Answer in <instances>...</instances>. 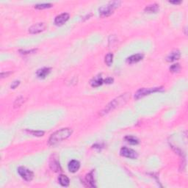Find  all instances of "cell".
Segmentation results:
<instances>
[{
  "mask_svg": "<svg viewBox=\"0 0 188 188\" xmlns=\"http://www.w3.org/2000/svg\"><path fill=\"white\" fill-rule=\"evenodd\" d=\"M73 130L70 128H64L57 131L50 136L48 139V143L51 145H55L59 142L66 140L72 134Z\"/></svg>",
  "mask_w": 188,
  "mask_h": 188,
  "instance_id": "cell-1",
  "label": "cell"
},
{
  "mask_svg": "<svg viewBox=\"0 0 188 188\" xmlns=\"http://www.w3.org/2000/svg\"><path fill=\"white\" fill-rule=\"evenodd\" d=\"M129 98H130V93H124L123 95L117 97L115 99H113V101L108 104L107 106L105 107V109L101 112V116L107 114L108 113L113 111V110L125 104Z\"/></svg>",
  "mask_w": 188,
  "mask_h": 188,
  "instance_id": "cell-2",
  "label": "cell"
},
{
  "mask_svg": "<svg viewBox=\"0 0 188 188\" xmlns=\"http://www.w3.org/2000/svg\"><path fill=\"white\" fill-rule=\"evenodd\" d=\"M121 4V1H110L107 5H104L99 8V13L101 17H107L111 15L116 8H117Z\"/></svg>",
  "mask_w": 188,
  "mask_h": 188,
  "instance_id": "cell-3",
  "label": "cell"
},
{
  "mask_svg": "<svg viewBox=\"0 0 188 188\" xmlns=\"http://www.w3.org/2000/svg\"><path fill=\"white\" fill-rule=\"evenodd\" d=\"M163 87H151V88H141L140 90H137L136 92L135 95H134V98L136 99H139V98H142L143 96L146 95H149L151 93H156V92L163 91Z\"/></svg>",
  "mask_w": 188,
  "mask_h": 188,
  "instance_id": "cell-4",
  "label": "cell"
},
{
  "mask_svg": "<svg viewBox=\"0 0 188 188\" xmlns=\"http://www.w3.org/2000/svg\"><path fill=\"white\" fill-rule=\"evenodd\" d=\"M18 173L22 176V178L27 181H30L32 180L34 177L33 173L28 168L25 167H19L18 168Z\"/></svg>",
  "mask_w": 188,
  "mask_h": 188,
  "instance_id": "cell-5",
  "label": "cell"
},
{
  "mask_svg": "<svg viewBox=\"0 0 188 188\" xmlns=\"http://www.w3.org/2000/svg\"><path fill=\"white\" fill-rule=\"evenodd\" d=\"M120 153H121V156L130 159H136L138 157V154H137V153L135 151L132 150L131 148H128L126 147L121 148V151H120Z\"/></svg>",
  "mask_w": 188,
  "mask_h": 188,
  "instance_id": "cell-6",
  "label": "cell"
},
{
  "mask_svg": "<svg viewBox=\"0 0 188 188\" xmlns=\"http://www.w3.org/2000/svg\"><path fill=\"white\" fill-rule=\"evenodd\" d=\"M46 28V25L45 23H37L35 24H33L32 27H30L29 29V32L30 33L32 34H36L39 33L40 32H43Z\"/></svg>",
  "mask_w": 188,
  "mask_h": 188,
  "instance_id": "cell-7",
  "label": "cell"
},
{
  "mask_svg": "<svg viewBox=\"0 0 188 188\" xmlns=\"http://www.w3.org/2000/svg\"><path fill=\"white\" fill-rule=\"evenodd\" d=\"M69 19V14L64 13L60 14V15L57 16L54 19V23L56 25L60 26L63 25V24L66 23Z\"/></svg>",
  "mask_w": 188,
  "mask_h": 188,
  "instance_id": "cell-8",
  "label": "cell"
},
{
  "mask_svg": "<svg viewBox=\"0 0 188 188\" xmlns=\"http://www.w3.org/2000/svg\"><path fill=\"white\" fill-rule=\"evenodd\" d=\"M79 168H80V163L77 160H71L69 163V170L71 173H75L78 171Z\"/></svg>",
  "mask_w": 188,
  "mask_h": 188,
  "instance_id": "cell-9",
  "label": "cell"
},
{
  "mask_svg": "<svg viewBox=\"0 0 188 188\" xmlns=\"http://www.w3.org/2000/svg\"><path fill=\"white\" fill-rule=\"evenodd\" d=\"M180 51L178 50H175V51H171L168 56L167 57V61L168 62H173L175 60H177L180 58Z\"/></svg>",
  "mask_w": 188,
  "mask_h": 188,
  "instance_id": "cell-10",
  "label": "cell"
},
{
  "mask_svg": "<svg viewBox=\"0 0 188 188\" xmlns=\"http://www.w3.org/2000/svg\"><path fill=\"white\" fill-rule=\"evenodd\" d=\"M142 58H143V54H136L132 55V56H130L129 57H128L126 62L128 63H130V64H132V63L139 62V61H140Z\"/></svg>",
  "mask_w": 188,
  "mask_h": 188,
  "instance_id": "cell-11",
  "label": "cell"
},
{
  "mask_svg": "<svg viewBox=\"0 0 188 188\" xmlns=\"http://www.w3.org/2000/svg\"><path fill=\"white\" fill-rule=\"evenodd\" d=\"M51 72V69L50 68H43V69H39L37 71V76L38 78L43 79Z\"/></svg>",
  "mask_w": 188,
  "mask_h": 188,
  "instance_id": "cell-12",
  "label": "cell"
},
{
  "mask_svg": "<svg viewBox=\"0 0 188 188\" xmlns=\"http://www.w3.org/2000/svg\"><path fill=\"white\" fill-rule=\"evenodd\" d=\"M103 83H104V79H102V77L99 75L94 77V78L91 80V82H90V85H91V86L94 87L100 86V85H101Z\"/></svg>",
  "mask_w": 188,
  "mask_h": 188,
  "instance_id": "cell-13",
  "label": "cell"
},
{
  "mask_svg": "<svg viewBox=\"0 0 188 188\" xmlns=\"http://www.w3.org/2000/svg\"><path fill=\"white\" fill-rule=\"evenodd\" d=\"M50 168L51 170L54 171H58L60 170V163L58 162L57 158H54V156H53V158H51L49 163Z\"/></svg>",
  "mask_w": 188,
  "mask_h": 188,
  "instance_id": "cell-14",
  "label": "cell"
},
{
  "mask_svg": "<svg viewBox=\"0 0 188 188\" xmlns=\"http://www.w3.org/2000/svg\"><path fill=\"white\" fill-rule=\"evenodd\" d=\"M58 181H59V183L63 187H68L69 185V184H70V180L65 175H60L59 176V178H58Z\"/></svg>",
  "mask_w": 188,
  "mask_h": 188,
  "instance_id": "cell-15",
  "label": "cell"
},
{
  "mask_svg": "<svg viewBox=\"0 0 188 188\" xmlns=\"http://www.w3.org/2000/svg\"><path fill=\"white\" fill-rule=\"evenodd\" d=\"M85 181L87 183V185L89 187H95V184H94V179H93V173H88L86 177H85Z\"/></svg>",
  "mask_w": 188,
  "mask_h": 188,
  "instance_id": "cell-16",
  "label": "cell"
},
{
  "mask_svg": "<svg viewBox=\"0 0 188 188\" xmlns=\"http://www.w3.org/2000/svg\"><path fill=\"white\" fill-rule=\"evenodd\" d=\"M125 140L127 142H129V144H132V145H137V143L139 142L138 140L135 137L132 135H129V136H126L125 137Z\"/></svg>",
  "mask_w": 188,
  "mask_h": 188,
  "instance_id": "cell-17",
  "label": "cell"
},
{
  "mask_svg": "<svg viewBox=\"0 0 188 188\" xmlns=\"http://www.w3.org/2000/svg\"><path fill=\"white\" fill-rule=\"evenodd\" d=\"M159 10V7L157 4H151V5H148V7H145V11L148 13H156Z\"/></svg>",
  "mask_w": 188,
  "mask_h": 188,
  "instance_id": "cell-18",
  "label": "cell"
},
{
  "mask_svg": "<svg viewBox=\"0 0 188 188\" xmlns=\"http://www.w3.org/2000/svg\"><path fill=\"white\" fill-rule=\"evenodd\" d=\"M113 54L112 53H108L105 56V63L108 66H110V65L113 63Z\"/></svg>",
  "mask_w": 188,
  "mask_h": 188,
  "instance_id": "cell-19",
  "label": "cell"
},
{
  "mask_svg": "<svg viewBox=\"0 0 188 188\" xmlns=\"http://www.w3.org/2000/svg\"><path fill=\"white\" fill-rule=\"evenodd\" d=\"M51 7V4H49V3H43V4H36L35 6V8L37 9H39V10H43V9H46V8H48V7Z\"/></svg>",
  "mask_w": 188,
  "mask_h": 188,
  "instance_id": "cell-20",
  "label": "cell"
},
{
  "mask_svg": "<svg viewBox=\"0 0 188 188\" xmlns=\"http://www.w3.org/2000/svg\"><path fill=\"white\" fill-rule=\"evenodd\" d=\"M179 70H180V66H179V64H174V65H172V66L170 67V71H171V72H178Z\"/></svg>",
  "mask_w": 188,
  "mask_h": 188,
  "instance_id": "cell-21",
  "label": "cell"
},
{
  "mask_svg": "<svg viewBox=\"0 0 188 188\" xmlns=\"http://www.w3.org/2000/svg\"><path fill=\"white\" fill-rule=\"evenodd\" d=\"M23 102H24L23 97H19V98H18L16 100L15 103H14V106H15V107H16L21 106Z\"/></svg>",
  "mask_w": 188,
  "mask_h": 188,
  "instance_id": "cell-22",
  "label": "cell"
},
{
  "mask_svg": "<svg viewBox=\"0 0 188 188\" xmlns=\"http://www.w3.org/2000/svg\"><path fill=\"white\" fill-rule=\"evenodd\" d=\"M30 132L35 136H43L44 134V132H40V131H36V132L35 131H30Z\"/></svg>",
  "mask_w": 188,
  "mask_h": 188,
  "instance_id": "cell-23",
  "label": "cell"
},
{
  "mask_svg": "<svg viewBox=\"0 0 188 188\" xmlns=\"http://www.w3.org/2000/svg\"><path fill=\"white\" fill-rule=\"evenodd\" d=\"M19 83H20V82H19V81H15V82H13L12 85H11V86H10L11 88L15 89L16 87L19 85Z\"/></svg>",
  "mask_w": 188,
  "mask_h": 188,
  "instance_id": "cell-24",
  "label": "cell"
},
{
  "mask_svg": "<svg viewBox=\"0 0 188 188\" xmlns=\"http://www.w3.org/2000/svg\"><path fill=\"white\" fill-rule=\"evenodd\" d=\"M113 79H112V78H107V79H104V83H107V84H110V83H113Z\"/></svg>",
  "mask_w": 188,
  "mask_h": 188,
  "instance_id": "cell-25",
  "label": "cell"
},
{
  "mask_svg": "<svg viewBox=\"0 0 188 188\" xmlns=\"http://www.w3.org/2000/svg\"><path fill=\"white\" fill-rule=\"evenodd\" d=\"M170 2L173 3V4H180L181 1H170Z\"/></svg>",
  "mask_w": 188,
  "mask_h": 188,
  "instance_id": "cell-26",
  "label": "cell"
},
{
  "mask_svg": "<svg viewBox=\"0 0 188 188\" xmlns=\"http://www.w3.org/2000/svg\"><path fill=\"white\" fill-rule=\"evenodd\" d=\"M10 74V72H7V73H1V77H2V76H4V75H5L6 77H7V76H8L9 75V74Z\"/></svg>",
  "mask_w": 188,
  "mask_h": 188,
  "instance_id": "cell-27",
  "label": "cell"
}]
</instances>
